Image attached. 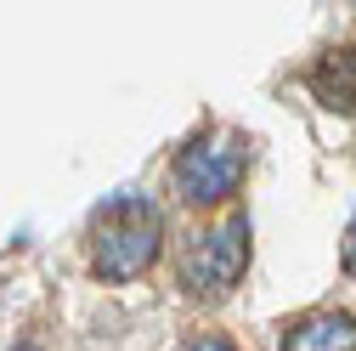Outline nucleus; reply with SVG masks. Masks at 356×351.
Here are the masks:
<instances>
[{"label":"nucleus","instance_id":"3","mask_svg":"<svg viewBox=\"0 0 356 351\" xmlns=\"http://www.w3.org/2000/svg\"><path fill=\"white\" fill-rule=\"evenodd\" d=\"M249 272V221L232 215L209 233H198L181 255V289L193 300H227Z\"/></svg>","mask_w":356,"mask_h":351},{"label":"nucleus","instance_id":"6","mask_svg":"<svg viewBox=\"0 0 356 351\" xmlns=\"http://www.w3.org/2000/svg\"><path fill=\"white\" fill-rule=\"evenodd\" d=\"M181 351H238V345L220 334H193V340H181Z\"/></svg>","mask_w":356,"mask_h":351},{"label":"nucleus","instance_id":"5","mask_svg":"<svg viewBox=\"0 0 356 351\" xmlns=\"http://www.w3.org/2000/svg\"><path fill=\"white\" fill-rule=\"evenodd\" d=\"M277 351H356V318L350 312H305L283 329Z\"/></svg>","mask_w":356,"mask_h":351},{"label":"nucleus","instance_id":"7","mask_svg":"<svg viewBox=\"0 0 356 351\" xmlns=\"http://www.w3.org/2000/svg\"><path fill=\"white\" fill-rule=\"evenodd\" d=\"M339 255H345V272H356V215H350V227H345V244H339Z\"/></svg>","mask_w":356,"mask_h":351},{"label":"nucleus","instance_id":"1","mask_svg":"<svg viewBox=\"0 0 356 351\" xmlns=\"http://www.w3.org/2000/svg\"><path fill=\"white\" fill-rule=\"evenodd\" d=\"M164 249V221L147 198H113L108 210H97L91 221V267L108 283H130L153 272V260Z\"/></svg>","mask_w":356,"mask_h":351},{"label":"nucleus","instance_id":"2","mask_svg":"<svg viewBox=\"0 0 356 351\" xmlns=\"http://www.w3.org/2000/svg\"><path fill=\"white\" fill-rule=\"evenodd\" d=\"M243 170H249V142L232 136V130H220V136H198V142H187L181 153H175L170 187H175L181 204L209 210V204H227L238 193Z\"/></svg>","mask_w":356,"mask_h":351},{"label":"nucleus","instance_id":"4","mask_svg":"<svg viewBox=\"0 0 356 351\" xmlns=\"http://www.w3.org/2000/svg\"><path fill=\"white\" fill-rule=\"evenodd\" d=\"M305 91L317 97L328 114H356V46H334V52H323L317 63H311V74H305Z\"/></svg>","mask_w":356,"mask_h":351}]
</instances>
